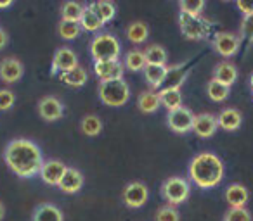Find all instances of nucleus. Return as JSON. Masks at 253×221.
<instances>
[{"label": "nucleus", "instance_id": "f257e3e1", "mask_svg": "<svg viewBox=\"0 0 253 221\" xmlns=\"http://www.w3.org/2000/svg\"><path fill=\"white\" fill-rule=\"evenodd\" d=\"M4 161L12 173L19 178H32L40 175L43 158L40 147L28 138L11 140L4 149Z\"/></svg>", "mask_w": 253, "mask_h": 221}, {"label": "nucleus", "instance_id": "f03ea898", "mask_svg": "<svg viewBox=\"0 0 253 221\" xmlns=\"http://www.w3.org/2000/svg\"><path fill=\"white\" fill-rule=\"evenodd\" d=\"M189 180L196 187L203 190L213 189L224 180L225 176V166L218 156L213 152H200L196 154L189 162Z\"/></svg>", "mask_w": 253, "mask_h": 221}, {"label": "nucleus", "instance_id": "7ed1b4c3", "mask_svg": "<svg viewBox=\"0 0 253 221\" xmlns=\"http://www.w3.org/2000/svg\"><path fill=\"white\" fill-rule=\"evenodd\" d=\"M120 54H122V45L118 38L111 33H99L90 42V56L94 63L118 61Z\"/></svg>", "mask_w": 253, "mask_h": 221}, {"label": "nucleus", "instance_id": "20e7f679", "mask_svg": "<svg viewBox=\"0 0 253 221\" xmlns=\"http://www.w3.org/2000/svg\"><path fill=\"white\" fill-rule=\"evenodd\" d=\"M99 98L109 107H123L130 98V88L125 80L99 83Z\"/></svg>", "mask_w": 253, "mask_h": 221}, {"label": "nucleus", "instance_id": "39448f33", "mask_svg": "<svg viewBox=\"0 0 253 221\" xmlns=\"http://www.w3.org/2000/svg\"><path fill=\"white\" fill-rule=\"evenodd\" d=\"M162 195L169 206H179L186 202L191 195V185L182 176H170L162 185Z\"/></svg>", "mask_w": 253, "mask_h": 221}, {"label": "nucleus", "instance_id": "423d86ee", "mask_svg": "<svg viewBox=\"0 0 253 221\" xmlns=\"http://www.w3.org/2000/svg\"><path fill=\"white\" fill-rule=\"evenodd\" d=\"M179 28L180 33L189 40H205L210 36L211 32L210 21L203 19L201 16H189L184 12L179 14Z\"/></svg>", "mask_w": 253, "mask_h": 221}, {"label": "nucleus", "instance_id": "0eeeda50", "mask_svg": "<svg viewBox=\"0 0 253 221\" xmlns=\"http://www.w3.org/2000/svg\"><path fill=\"white\" fill-rule=\"evenodd\" d=\"M211 47L213 50L222 57H232L239 52L241 47V38L234 33L229 32H218L211 40Z\"/></svg>", "mask_w": 253, "mask_h": 221}, {"label": "nucleus", "instance_id": "6e6552de", "mask_svg": "<svg viewBox=\"0 0 253 221\" xmlns=\"http://www.w3.org/2000/svg\"><path fill=\"white\" fill-rule=\"evenodd\" d=\"M167 123L169 128L175 133H189L193 131V125H194V114L191 109L187 107H179L177 111H172L167 116Z\"/></svg>", "mask_w": 253, "mask_h": 221}, {"label": "nucleus", "instance_id": "1a4fd4ad", "mask_svg": "<svg viewBox=\"0 0 253 221\" xmlns=\"http://www.w3.org/2000/svg\"><path fill=\"white\" fill-rule=\"evenodd\" d=\"M148 197L149 190L142 182H130L123 190V202L126 204V207H132V209L144 206L148 202Z\"/></svg>", "mask_w": 253, "mask_h": 221}, {"label": "nucleus", "instance_id": "9d476101", "mask_svg": "<svg viewBox=\"0 0 253 221\" xmlns=\"http://www.w3.org/2000/svg\"><path fill=\"white\" fill-rule=\"evenodd\" d=\"M78 67V57L70 47H59L54 54V59H52V74H63L68 73V71L75 69Z\"/></svg>", "mask_w": 253, "mask_h": 221}, {"label": "nucleus", "instance_id": "9b49d317", "mask_svg": "<svg viewBox=\"0 0 253 221\" xmlns=\"http://www.w3.org/2000/svg\"><path fill=\"white\" fill-rule=\"evenodd\" d=\"M94 73L99 78L101 83L104 81H115L123 80V73H125V64L120 61H109V63H94Z\"/></svg>", "mask_w": 253, "mask_h": 221}, {"label": "nucleus", "instance_id": "f8f14e48", "mask_svg": "<svg viewBox=\"0 0 253 221\" xmlns=\"http://www.w3.org/2000/svg\"><path fill=\"white\" fill-rule=\"evenodd\" d=\"M25 74V66L16 57H5L0 61V80L4 83H16Z\"/></svg>", "mask_w": 253, "mask_h": 221}, {"label": "nucleus", "instance_id": "ddd939ff", "mask_svg": "<svg viewBox=\"0 0 253 221\" xmlns=\"http://www.w3.org/2000/svg\"><path fill=\"white\" fill-rule=\"evenodd\" d=\"M39 114H40V118H42V120H45V121H57V120H61V118H63L64 105L57 97L49 95V97L40 98Z\"/></svg>", "mask_w": 253, "mask_h": 221}, {"label": "nucleus", "instance_id": "4468645a", "mask_svg": "<svg viewBox=\"0 0 253 221\" xmlns=\"http://www.w3.org/2000/svg\"><path fill=\"white\" fill-rule=\"evenodd\" d=\"M68 166L64 162L57 161V159H50V161H45L40 169V178L43 180V183L47 185L57 187L63 180L64 173H66Z\"/></svg>", "mask_w": 253, "mask_h": 221}, {"label": "nucleus", "instance_id": "2eb2a0df", "mask_svg": "<svg viewBox=\"0 0 253 221\" xmlns=\"http://www.w3.org/2000/svg\"><path fill=\"white\" fill-rule=\"evenodd\" d=\"M218 130V123L217 118L210 113H201L194 116V125H193V131L198 135L200 138H210L215 135V131Z\"/></svg>", "mask_w": 253, "mask_h": 221}, {"label": "nucleus", "instance_id": "dca6fc26", "mask_svg": "<svg viewBox=\"0 0 253 221\" xmlns=\"http://www.w3.org/2000/svg\"><path fill=\"white\" fill-rule=\"evenodd\" d=\"M189 64H175V66H169L167 69V78L163 81V88L165 90H180L186 81L187 74H189Z\"/></svg>", "mask_w": 253, "mask_h": 221}, {"label": "nucleus", "instance_id": "f3484780", "mask_svg": "<svg viewBox=\"0 0 253 221\" xmlns=\"http://www.w3.org/2000/svg\"><path fill=\"white\" fill-rule=\"evenodd\" d=\"M211 80L218 81V83H222L224 87L231 88L232 85L236 83V80H238V67L232 63H229V61H222V63H218L217 66H215L213 78H211Z\"/></svg>", "mask_w": 253, "mask_h": 221}, {"label": "nucleus", "instance_id": "a211bd4d", "mask_svg": "<svg viewBox=\"0 0 253 221\" xmlns=\"http://www.w3.org/2000/svg\"><path fill=\"white\" fill-rule=\"evenodd\" d=\"M57 187H59V190L64 193L80 192L82 187H84V175H82L77 168H68L63 176V180H61V183Z\"/></svg>", "mask_w": 253, "mask_h": 221}, {"label": "nucleus", "instance_id": "6ab92c4d", "mask_svg": "<svg viewBox=\"0 0 253 221\" xmlns=\"http://www.w3.org/2000/svg\"><path fill=\"white\" fill-rule=\"evenodd\" d=\"M225 202L231 207H245L250 199L248 189L241 183H232L225 189Z\"/></svg>", "mask_w": 253, "mask_h": 221}, {"label": "nucleus", "instance_id": "aec40b11", "mask_svg": "<svg viewBox=\"0 0 253 221\" xmlns=\"http://www.w3.org/2000/svg\"><path fill=\"white\" fill-rule=\"evenodd\" d=\"M32 221H64L63 211L50 202L39 204L32 214Z\"/></svg>", "mask_w": 253, "mask_h": 221}, {"label": "nucleus", "instance_id": "412c9836", "mask_svg": "<svg viewBox=\"0 0 253 221\" xmlns=\"http://www.w3.org/2000/svg\"><path fill=\"white\" fill-rule=\"evenodd\" d=\"M241 121H243V116L239 113L238 109H224L220 111V114L217 116V123H218V128L225 131H234L241 126Z\"/></svg>", "mask_w": 253, "mask_h": 221}, {"label": "nucleus", "instance_id": "4be33fe9", "mask_svg": "<svg viewBox=\"0 0 253 221\" xmlns=\"http://www.w3.org/2000/svg\"><path fill=\"white\" fill-rule=\"evenodd\" d=\"M167 69L169 66H153V64H146L144 67V78L149 83L151 90H158L160 87H163V81L167 78Z\"/></svg>", "mask_w": 253, "mask_h": 221}, {"label": "nucleus", "instance_id": "5701e85b", "mask_svg": "<svg viewBox=\"0 0 253 221\" xmlns=\"http://www.w3.org/2000/svg\"><path fill=\"white\" fill-rule=\"evenodd\" d=\"M137 105H139V109H141L142 113H146V114L156 113V111L160 109V105H162L158 92H155V90L142 92V94L139 95V98H137Z\"/></svg>", "mask_w": 253, "mask_h": 221}, {"label": "nucleus", "instance_id": "b1692460", "mask_svg": "<svg viewBox=\"0 0 253 221\" xmlns=\"http://www.w3.org/2000/svg\"><path fill=\"white\" fill-rule=\"evenodd\" d=\"M158 95H160L162 105L169 113L182 107V92L180 90H165V88H162V90L158 92Z\"/></svg>", "mask_w": 253, "mask_h": 221}, {"label": "nucleus", "instance_id": "393cba45", "mask_svg": "<svg viewBox=\"0 0 253 221\" xmlns=\"http://www.w3.org/2000/svg\"><path fill=\"white\" fill-rule=\"evenodd\" d=\"M87 78H88L87 71H85L82 66L75 67V69L68 71V73L59 74V80L63 81L64 85L71 87V88H80V87H84V85L87 83Z\"/></svg>", "mask_w": 253, "mask_h": 221}, {"label": "nucleus", "instance_id": "a878e982", "mask_svg": "<svg viewBox=\"0 0 253 221\" xmlns=\"http://www.w3.org/2000/svg\"><path fill=\"white\" fill-rule=\"evenodd\" d=\"M149 36V28L146 23L142 21H134L126 26V38L130 40L132 43L139 45V43H144Z\"/></svg>", "mask_w": 253, "mask_h": 221}, {"label": "nucleus", "instance_id": "bb28decb", "mask_svg": "<svg viewBox=\"0 0 253 221\" xmlns=\"http://www.w3.org/2000/svg\"><path fill=\"white\" fill-rule=\"evenodd\" d=\"M144 57H146V64H153V66H167V50L163 49L158 43H153L148 49L144 50Z\"/></svg>", "mask_w": 253, "mask_h": 221}, {"label": "nucleus", "instance_id": "cd10ccee", "mask_svg": "<svg viewBox=\"0 0 253 221\" xmlns=\"http://www.w3.org/2000/svg\"><path fill=\"white\" fill-rule=\"evenodd\" d=\"M102 26H104V23L95 14L94 9H92L90 5H85L84 16H82V19H80V28L85 30V32H99Z\"/></svg>", "mask_w": 253, "mask_h": 221}, {"label": "nucleus", "instance_id": "c85d7f7f", "mask_svg": "<svg viewBox=\"0 0 253 221\" xmlns=\"http://www.w3.org/2000/svg\"><path fill=\"white\" fill-rule=\"evenodd\" d=\"M84 11H85V5L78 4V2H64L61 5V18H63V21L80 23Z\"/></svg>", "mask_w": 253, "mask_h": 221}, {"label": "nucleus", "instance_id": "c756f323", "mask_svg": "<svg viewBox=\"0 0 253 221\" xmlns=\"http://www.w3.org/2000/svg\"><path fill=\"white\" fill-rule=\"evenodd\" d=\"M92 9L95 11V14L101 18V21L104 23H109L115 19L116 16V5L113 2H108V0H101V2H94V4H88Z\"/></svg>", "mask_w": 253, "mask_h": 221}, {"label": "nucleus", "instance_id": "7c9ffc66", "mask_svg": "<svg viewBox=\"0 0 253 221\" xmlns=\"http://www.w3.org/2000/svg\"><path fill=\"white\" fill-rule=\"evenodd\" d=\"M125 67L128 71H144L146 67V57H144V50H128L125 57Z\"/></svg>", "mask_w": 253, "mask_h": 221}, {"label": "nucleus", "instance_id": "2f4dec72", "mask_svg": "<svg viewBox=\"0 0 253 221\" xmlns=\"http://www.w3.org/2000/svg\"><path fill=\"white\" fill-rule=\"evenodd\" d=\"M82 131L87 137H97L102 131V121L95 114H88L82 120Z\"/></svg>", "mask_w": 253, "mask_h": 221}, {"label": "nucleus", "instance_id": "473e14b6", "mask_svg": "<svg viewBox=\"0 0 253 221\" xmlns=\"http://www.w3.org/2000/svg\"><path fill=\"white\" fill-rule=\"evenodd\" d=\"M82 28H80V23H70V21H63L57 25V33L63 40H75L78 38L80 35Z\"/></svg>", "mask_w": 253, "mask_h": 221}, {"label": "nucleus", "instance_id": "72a5a7b5", "mask_svg": "<svg viewBox=\"0 0 253 221\" xmlns=\"http://www.w3.org/2000/svg\"><path fill=\"white\" fill-rule=\"evenodd\" d=\"M207 92H208V97H210L213 102H222L229 97L231 88L224 87V85L218 83V81H215V80H210V83H208V87H207Z\"/></svg>", "mask_w": 253, "mask_h": 221}, {"label": "nucleus", "instance_id": "f704fd0d", "mask_svg": "<svg viewBox=\"0 0 253 221\" xmlns=\"http://www.w3.org/2000/svg\"><path fill=\"white\" fill-rule=\"evenodd\" d=\"M205 0H180L179 9L180 12L189 16H201L205 11Z\"/></svg>", "mask_w": 253, "mask_h": 221}, {"label": "nucleus", "instance_id": "c9c22d12", "mask_svg": "<svg viewBox=\"0 0 253 221\" xmlns=\"http://www.w3.org/2000/svg\"><path fill=\"white\" fill-rule=\"evenodd\" d=\"M224 221H252V214L245 207H229L224 214Z\"/></svg>", "mask_w": 253, "mask_h": 221}, {"label": "nucleus", "instance_id": "e433bc0d", "mask_svg": "<svg viewBox=\"0 0 253 221\" xmlns=\"http://www.w3.org/2000/svg\"><path fill=\"white\" fill-rule=\"evenodd\" d=\"M156 221H180L179 211L173 206H163L156 211Z\"/></svg>", "mask_w": 253, "mask_h": 221}, {"label": "nucleus", "instance_id": "4c0bfd02", "mask_svg": "<svg viewBox=\"0 0 253 221\" xmlns=\"http://www.w3.org/2000/svg\"><path fill=\"white\" fill-rule=\"evenodd\" d=\"M16 104V95L9 88H2L0 90V111H9Z\"/></svg>", "mask_w": 253, "mask_h": 221}, {"label": "nucleus", "instance_id": "58836bf2", "mask_svg": "<svg viewBox=\"0 0 253 221\" xmlns=\"http://www.w3.org/2000/svg\"><path fill=\"white\" fill-rule=\"evenodd\" d=\"M239 38H246L250 43L253 42V16L243 18L241 23V36Z\"/></svg>", "mask_w": 253, "mask_h": 221}, {"label": "nucleus", "instance_id": "ea45409f", "mask_svg": "<svg viewBox=\"0 0 253 221\" xmlns=\"http://www.w3.org/2000/svg\"><path fill=\"white\" fill-rule=\"evenodd\" d=\"M238 11L241 12L245 18L253 16V2H252V0H239V2H238Z\"/></svg>", "mask_w": 253, "mask_h": 221}, {"label": "nucleus", "instance_id": "a19ab883", "mask_svg": "<svg viewBox=\"0 0 253 221\" xmlns=\"http://www.w3.org/2000/svg\"><path fill=\"white\" fill-rule=\"evenodd\" d=\"M7 42H9V35H7V32H5V30L0 28V50H2L5 45H7Z\"/></svg>", "mask_w": 253, "mask_h": 221}, {"label": "nucleus", "instance_id": "79ce46f5", "mask_svg": "<svg viewBox=\"0 0 253 221\" xmlns=\"http://www.w3.org/2000/svg\"><path fill=\"white\" fill-rule=\"evenodd\" d=\"M12 4H14L12 0H5V2H0V9H7V7H11Z\"/></svg>", "mask_w": 253, "mask_h": 221}, {"label": "nucleus", "instance_id": "37998d69", "mask_svg": "<svg viewBox=\"0 0 253 221\" xmlns=\"http://www.w3.org/2000/svg\"><path fill=\"white\" fill-rule=\"evenodd\" d=\"M4 216H5V206L2 204V200H0V221L4 220Z\"/></svg>", "mask_w": 253, "mask_h": 221}, {"label": "nucleus", "instance_id": "c03bdc74", "mask_svg": "<svg viewBox=\"0 0 253 221\" xmlns=\"http://www.w3.org/2000/svg\"><path fill=\"white\" fill-rule=\"evenodd\" d=\"M250 87H252V90H253V74L250 76Z\"/></svg>", "mask_w": 253, "mask_h": 221}, {"label": "nucleus", "instance_id": "a18cd8bd", "mask_svg": "<svg viewBox=\"0 0 253 221\" xmlns=\"http://www.w3.org/2000/svg\"><path fill=\"white\" fill-rule=\"evenodd\" d=\"M252 95H253V90H252Z\"/></svg>", "mask_w": 253, "mask_h": 221}]
</instances>
